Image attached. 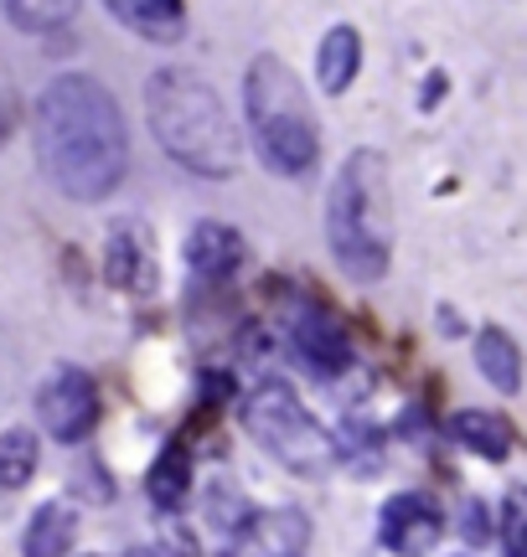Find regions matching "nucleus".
Returning <instances> with one entry per match:
<instances>
[{"label":"nucleus","mask_w":527,"mask_h":557,"mask_svg":"<svg viewBox=\"0 0 527 557\" xmlns=\"http://www.w3.org/2000/svg\"><path fill=\"white\" fill-rule=\"evenodd\" d=\"M37 156L47 181L73 201H103L130 171V135L114 94L88 73H62L41 88L37 114Z\"/></svg>","instance_id":"1"},{"label":"nucleus","mask_w":527,"mask_h":557,"mask_svg":"<svg viewBox=\"0 0 527 557\" xmlns=\"http://www.w3.org/2000/svg\"><path fill=\"white\" fill-rule=\"evenodd\" d=\"M145 109H150V135L161 139V150L176 165L207 181L238 171V129L212 83L192 78L182 67H161L145 83Z\"/></svg>","instance_id":"2"},{"label":"nucleus","mask_w":527,"mask_h":557,"mask_svg":"<svg viewBox=\"0 0 527 557\" xmlns=\"http://www.w3.org/2000/svg\"><path fill=\"white\" fill-rule=\"evenodd\" d=\"M326 238L331 259L352 278L378 284L393 259V191H388V160L378 150H357L346 160L331 197H326Z\"/></svg>","instance_id":"3"},{"label":"nucleus","mask_w":527,"mask_h":557,"mask_svg":"<svg viewBox=\"0 0 527 557\" xmlns=\"http://www.w3.org/2000/svg\"><path fill=\"white\" fill-rule=\"evenodd\" d=\"M244 114H248L254 145H259L269 171L305 176L316 165L321 135H316V120H310L301 78L280 58H254V67H248V78H244Z\"/></svg>","instance_id":"4"},{"label":"nucleus","mask_w":527,"mask_h":557,"mask_svg":"<svg viewBox=\"0 0 527 557\" xmlns=\"http://www.w3.org/2000/svg\"><path fill=\"white\" fill-rule=\"evenodd\" d=\"M244 429L259 438L269 455L280 459L284 470H295V475H326V470L336 465V444H331V434L310 418V408H305L284 382H264V387L248 393Z\"/></svg>","instance_id":"5"},{"label":"nucleus","mask_w":527,"mask_h":557,"mask_svg":"<svg viewBox=\"0 0 527 557\" xmlns=\"http://www.w3.org/2000/svg\"><path fill=\"white\" fill-rule=\"evenodd\" d=\"M37 418L58 444H83L94 434V423H99V387H94V377L78 372V367L52 372L37 393Z\"/></svg>","instance_id":"6"},{"label":"nucleus","mask_w":527,"mask_h":557,"mask_svg":"<svg viewBox=\"0 0 527 557\" xmlns=\"http://www.w3.org/2000/svg\"><path fill=\"white\" fill-rule=\"evenodd\" d=\"M378 537L393 557H429L445 537V511L440 500L425 491H404V496L383 500V517H378Z\"/></svg>","instance_id":"7"},{"label":"nucleus","mask_w":527,"mask_h":557,"mask_svg":"<svg viewBox=\"0 0 527 557\" xmlns=\"http://www.w3.org/2000/svg\"><path fill=\"white\" fill-rule=\"evenodd\" d=\"M310 542V521L305 511L284 506V511H254L233 527V542L223 557H295Z\"/></svg>","instance_id":"8"},{"label":"nucleus","mask_w":527,"mask_h":557,"mask_svg":"<svg viewBox=\"0 0 527 557\" xmlns=\"http://www.w3.org/2000/svg\"><path fill=\"white\" fill-rule=\"evenodd\" d=\"M290 346H295V357L305 361V372L321 377V382L352 372V361H357L352 336L342 331V320H331L326 310H305V315L290 325Z\"/></svg>","instance_id":"9"},{"label":"nucleus","mask_w":527,"mask_h":557,"mask_svg":"<svg viewBox=\"0 0 527 557\" xmlns=\"http://www.w3.org/2000/svg\"><path fill=\"white\" fill-rule=\"evenodd\" d=\"M109 284H120L130 295L156 289V248H150L140 222H120L109 233Z\"/></svg>","instance_id":"10"},{"label":"nucleus","mask_w":527,"mask_h":557,"mask_svg":"<svg viewBox=\"0 0 527 557\" xmlns=\"http://www.w3.org/2000/svg\"><path fill=\"white\" fill-rule=\"evenodd\" d=\"M186 263H192V274L207 278V284H223L228 274H238V263H244L238 227H228V222H197L192 238H186Z\"/></svg>","instance_id":"11"},{"label":"nucleus","mask_w":527,"mask_h":557,"mask_svg":"<svg viewBox=\"0 0 527 557\" xmlns=\"http://www.w3.org/2000/svg\"><path fill=\"white\" fill-rule=\"evenodd\" d=\"M73 537H78V511L68 500H41L32 521H26V537H21V553L26 557H68L73 553Z\"/></svg>","instance_id":"12"},{"label":"nucleus","mask_w":527,"mask_h":557,"mask_svg":"<svg viewBox=\"0 0 527 557\" xmlns=\"http://www.w3.org/2000/svg\"><path fill=\"white\" fill-rule=\"evenodd\" d=\"M103 5H109V16L124 21L145 41H182L186 32L182 0H103Z\"/></svg>","instance_id":"13"},{"label":"nucleus","mask_w":527,"mask_h":557,"mask_svg":"<svg viewBox=\"0 0 527 557\" xmlns=\"http://www.w3.org/2000/svg\"><path fill=\"white\" fill-rule=\"evenodd\" d=\"M363 67V37L352 26H331L316 47V73H321V88L326 94H346L352 78Z\"/></svg>","instance_id":"14"},{"label":"nucleus","mask_w":527,"mask_h":557,"mask_svg":"<svg viewBox=\"0 0 527 557\" xmlns=\"http://www.w3.org/2000/svg\"><path fill=\"white\" fill-rule=\"evenodd\" d=\"M450 434L481 459H507L512 444H517V434H512V423L502 413H455L450 418Z\"/></svg>","instance_id":"15"},{"label":"nucleus","mask_w":527,"mask_h":557,"mask_svg":"<svg viewBox=\"0 0 527 557\" xmlns=\"http://www.w3.org/2000/svg\"><path fill=\"white\" fill-rule=\"evenodd\" d=\"M517 341L507 336V331H497V325H487L481 336H476V367H481V377L491 382V387H502V393H517V382H523V367H517Z\"/></svg>","instance_id":"16"},{"label":"nucleus","mask_w":527,"mask_h":557,"mask_svg":"<svg viewBox=\"0 0 527 557\" xmlns=\"http://www.w3.org/2000/svg\"><path fill=\"white\" fill-rule=\"evenodd\" d=\"M186 496H192V455L182 444H166V455L150 465V500L176 511Z\"/></svg>","instance_id":"17"},{"label":"nucleus","mask_w":527,"mask_h":557,"mask_svg":"<svg viewBox=\"0 0 527 557\" xmlns=\"http://www.w3.org/2000/svg\"><path fill=\"white\" fill-rule=\"evenodd\" d=\"M37 438L26 434V429H5L0 434V491H21L26 480L37 475Z\"/></svg>","instance_id":"18"},{"label":"nucleus","mask_w":527,"mask_h":557,"mask_svg":"<svg viewBox=\"0 0 527 557\" xmlns=\"http://www.w3.org/2000/svg\"><path fill=\"white\" fill-rule=\"evenodd\" d=\"M5 16L16 21L21 32L41 37V32H62L78 16V0H5Z\"/></svg>","instance_id":"19"},{"label":"nucleus","mask_w":527,"mask_h":557,"mask_svg":"<svg viewBox=\"0 0 527 557\" xmlns=\"http://www.w3.org/2000/svg\"><path fill=\"white\" fill-rule=\"evenodd\" d=\"M502 537H507V557H527L523 553V496H507V506H502Z\"/></svg>","instance_id":"20"},{"label":"nucleus","mask_w":527,"mask_h":557,"mask_svg":"<svg viewBox=\"0 0 527 557\" xmlns=\"http://www.w3.org/2000/svg\"><path fill=\"white\" fill-rule=\"evenodd\" d=\"M491 537V517L481 511V506H470L466 511V542H487Z\"/></svg>","instance_id":"21"}]
</instances>
